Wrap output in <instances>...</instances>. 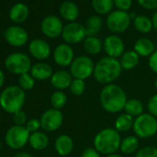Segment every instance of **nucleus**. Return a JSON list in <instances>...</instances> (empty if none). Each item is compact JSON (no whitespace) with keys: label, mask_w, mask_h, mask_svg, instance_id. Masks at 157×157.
Wrapping results in <instances>:
<instances>
[{"label":"nucleus","mask_w":157,"mask_h":157,"mask_svg":"<svg viewBox=\"0 0 157 157\" xmlns=\"http://www.w3.org/2000/svg\"><path fill=\"white\" fill-rule=\"evenodd\" d=\"M128 101L125 90L116 84L105 85L100 92V104L105 111L110 114H117L124 110Z\"/></svg>","instance_id":"nucleus-1"},{"label":"nucleus","mask_w":157,"mask_h":157,"mask_svg":"<svg viewBox=\"0 0 157 157\" xmlns=\"http://www.w3.org/2000/svg\"><path fill=\"white\" fill-rule=\"evenodd\" d=\"M122 70V67L117 58L106 56L99 59L95 64L94 78L100 84H111L120 77Z\"/></svg>","instance_id":"nucleus-2"},{"label":"nucleus","mask_w":157,"mask_h":157,"mask_svg":"<svg viewBox=\"0 0 157 157\" xmlns=\"http://www.w3.org/2000/svg\"><path fill=\"white\" fill-rule=\"evenodd\" d=\"M121 140V136L115 128H105L94 136V147L106 156L116 153L120 149Z\"/></svg>","instance_id":"nucleus-3"},{"label":"nucleus","mask_w":157,"mask_h":157,"mask_svg":"<svg viewBox=\"0 0 157 157\" xmlns=\"http://www.w3.org/2000/svg\"><path fill=\"white\" fill-rule=\"evenodd\" d=\"M26 94L19 85H10L0 94V106L9 114H15L22 110Z\"/></svg>","instance_id":"nucleus-4"},{"label":"nucleus","mask_w":157,"mask_h":157,"mask_svg":"<svg viewBox=\"0 0 157 157\" xmlns=\"http://www.w3.org/2000/svg\"><path fill=\"white\" fill-rule=\"evenodd\" d=\"M132 129L138 138L153 137L157 133V118L149 113H143L134 119Z\"/></svg>","instance_id":"nucleus-5"},{"label":"nucleus","mask_w":157,"mask_h":157,"mask_svg":"<svg viewBox=\"0 0 157 157\" xmlns=\"http://www.w3.org/2000/svg\"><path fill=\"white\" fill-rule=\"evenodd\" d=\"M95 64L94 60L88 56H78L74 58L73 62L69 66V72L73 78L87 80L94 76Z\"/></svg>","instance_id":"nucleus-6"},{"label":"nucleus","mask_w":157,"mask_h":157,"mask_svg":"<svg viewBox=\"0 0 157 157\" xmlns=\"http://www.w3.org/2000/svg\"><path fill=\"white\" fill-rule=\"evenodd\" d=\"M5 67L10 73L21 76L22 74L29 73L33 65L31 58L26 54L17 52L7 56L5 60Z\"/></svg>","instance_id":"nucleus-7"},{"label":"nucleus","mask_w":157,"mask_h":157,"mask_svg":"<svg viewBox=\"0 0 157 157\" xmlns=\"http://www.w3.org/2000/svg\"><path fill=\"white\" fill-rule=\"evenodd\" d=\"M30 135L31 133L27 130L25 126L15 125L8 129L5 135V140L10 148L19 150L29 142Z\"/></svg>","instance_id":"nucleus-8"},{"label":"nucleus","mask_w":157,"mask_h":157,"mask_svg":"<svg viewBox=\"0 0 157 157\" xmlns=\"http://www.w3.org/2000/svg\"><path fill=\"white\" fill-rule=\"evenodd\" d=\"M130 16L127 11H112L106 19V26L114 33H121L127 31L130 24Z\"/></svg>","instance_id":"nucleus-9"},{"label":"nucleus","mask_w":157,"mask_h":157,"mask_svg":"<svg viewBox=\"0 0 157 157\" xmlns=\"http://www.w3.org/2000/svg\"><path fill=\"white\" fill-rule=\"evenodd\" d=\"M63 113L55 108L45 110L40 117L41 128L46 132H54L59 129L63 124Z\"/></svg>","instance_id":"nucleus-10"},{"label":"nucleus","mask_w":157,"mask_h":157,"mask_svg":"<svg viewBox=\"0 0 157 157\" xmlns=\"http://www.w3.org/2000/svg\"><path fill=\"white\" fill-rule=\"evenodd\" d=\"M87 37L85 27L78 22H70L64 26L62 32V38L67 44H78Z\"/></svg>","instance_id":"nucleus-11"},{"label":"nucleus","mask_w":157,"mask_h":157,"mask_svg":"<svg viewBox=\"0 0 157 157\" xmlns=\"http://www.w3.org/2000/svg\"><path fill=\"white\" fill-rule=\"evenodd\" d=\"M63 29V23L56 16H47L41 23L42 33L49 38H56L62 35Z\"/></svg>","instance_id":"nucleus-12"},{"label":"nucleus","mask_w":157,"mask_h":157,"mask_svg":"<svg viewBox=\"0 0 157 157\" xmlns=\"http://www.w3.org/2000/svg\"><path fill=\"white\" fill-rule=\"evenodd\" d=\"M53 57L55 63L62 67H68L73 62L75 56H74V51L72 47L67 44H58L53 53Z\"/></svg>","instance_id":"nucleus-13"},{"label":"nucleus","mask_w":157,"mask_h":157,"mask_svg":"<svg viewBox=\"0 0 157 157\" xmlns=\"http://www.w3.org/2000/svg\"><path fill=\"white\" fill-rule=\"evenodd\" d=\"M104 50L107 56L118 58L125 53V44L123 40L115 34L107 36L104 41Z\"/></svg>","instance_id":"nucleus-14"},{"label":"nucleus","mask_w":157,"mask_h":157,"mask_svg":"<svg viewBox=\"0 0 157 157\" xmlns=\"http://www.w3.org/2000/svg\"><path fill=\"white\" fill-rule=\"evenodd\" d=\"M4 35H5L6 41L10 45L15 46V47H21V46L25 45L29 39V35L26 30L19 26L9 27L6 30Z\"/></svg>","instance_id":"nucleus-15"},{"label":"nucleus","mask_w":157,"mask_h":157,"mask_svg":"<svg viewBox=\"0 0 157 157\" xmlns=\"http://www.w3.org/2000/svg\"><path fill=\"white\" fill-rule=\"evenodd\" d=\"M29 51L34 58L38 60H44L49 57L51 54V47L46 41L43 39H34L29 44Z\"/></svg>","instance_id":"nucleus-16"},{"label":"nucleus","mask_w":157,"mask_h":157,"mask_svg":"<svg viewBox=\"0 0 157 157\" xmlns=\"http://www.w3.org/2000/svg\"><path fill=\"white\" fill-rule=\"evenodd\" d=\"M72 81L73 77L70 72L63 69L54 72L50 78L51 85L57 91H63L69 88Z\"/></svg>","instance_id":"nucleus-17"},{"label":"nucleus","mask_w":157,"mask_h":157,"mask_svg":"<svg viewBox=\"0 0 157 157\" xmlns=\"http://www.w3.org/2000/svg\"><path fill=\"white\" fill-rule=\"evenodd\" d=\"M74 149L73 139L67 135L61 134L55 140V150L60 156H67L72 152Z\"/></svg>","instance_id":"nucleus-18"},{"label":"nucleus","mask_w":157,"mask_h":157,"mask_svg":"<svg viewBox=\"0 0 157 157\" xmlns=\"http://www.w3.org/2000/svg\"><path fill=\"white\" fill-rule=\"evenodd\" d=\"M30 73L34 78V80L45 81L48 78H51L54 72L52 67L49 64L44 62H38L33 65Z\"/></svg>","instance_id":"nucleus-19"},{"label":"nucleus","mask_w":157,"mask_h":157,"mask_svg":"<svg viewBox=\"0 0 157 157\" xmlns=\"http://www.w3.org/2000/svg\"><path fill=\"white\" fill-rule=\"evenodd\" d=\"M134 51L140 56L147 57L155 51V44L148 38H140L134 44Z\"/></svg>","instance_id":"nucleus-20"},{"label":"nucleus","mask_w":157,"mask_h":157,"mask_svg":"<svg viewBox=\"0 0 157 157\" xmlns=\"http://www.w3.org/2000/svg\"><path fill=\"white\" fill-rule=\"evenodd\" d=\"M119 62L123 70H132L138 66L140 62V56L134 50L125 51V53L120 56Z\"/></svg>","instance_id":"nucleus-21"},{"label":"nucleus","mask_w":157,"mask_h":157,"mask_svg":"<svg viewBox=\"0 0 157 157\" xmlns=\"http://www.w3.org/2000/svg\"><path fill=\"white\" fill-rule=\"evenodd\" d=\"M29 144L35 151H43L49 144V137L43 131L32 133L30 135Z\"/></svg>","instance_id":"nucleus-22"},{"label":"nucleus","mask_w":157,"mask_h":157,"mask_svg":"<svg viewBox=\"0 0 157 157\" xmlns=\"http://www.w3.org/2000/svg\"><path fill=\"white\" fill-rule=\"evenodd\" d=\"M83 48L88 55L95 56L101 53L104 44L96 36H87L83 41Z\"/></svg>","instance_id":"nucleus-23"},{"label":"nucleus","mask_w":157,"mask_h":157,"mask_svg":"<svg viewBox=\"0 0 157 157\" xmlns=\"http://www.w3.org/2000/svg\"><path fill=\"white\" fill-rule=\"evenodd\" d=\"M29 16V8L23 3L14 5L10 11V18L14 22L21 23L27 20Z\"/></svg>","instance_id":"nucleus-24"},{"label":"nucleus","mask_w":157,"mask_h":157,"mask_svg":"<svg viewBox=\"0 0 157 157\" xmlns=\"http://www.w3.org/2000/svg\"><path fill=\"white\" fill-rule=\"evenodd\" d=\"M140 146L139 138L136 135H128L122 139L120 144V151L124 154H132L137 152Z\"/></svg>","instance_id":"nucleus-25"},{"label":"nucleus","mask_w":157,"mask_h":157,"mask_svg":"<svg viewBox=\"0 0 157 157\" xmlns=\"http://www.w3.org/2000/svg\"><path fill=\"white\" fill-rule=\"evenodd\" d=\"M60 15L64 20L73 22L78 17V9L73 2L66 1L60 7Z\"/></svg>","instance_id":"nucleus-26"},{"label":"nucleus","mask_w":157,"mask_h":157,"mask_svg":"<svg viewBox=\"0 0 157 157\" xmlns=\"http://www.w3.org/2000/svg\"><path fill=\"white\" fill-rule=\"evenodd\" d=\"M124 111L128 115L136 118L144 113V105L142 102L139 99H136V98L128 99L124 107Z\"/></svg>","instance_id":"nucleus-27"},{"label":"nucleus","mask_w":157,"mask_h":157,"mask_svg":"<svg viewBox=\"0 0 157 157\" xmlns=\"http://www.w3.org/2000/svg\"><path fill=\"white\" fill-rule=\"evenodd\" d=\"M134 117L128 115L127 113L119 114L115 121V128L119 132H127L133 128L134 124Z\"/></svg>","instance_id":"nucleus-28"},{"label":"nucleus","mask_w":157,"mask_h":157,"mask_svg":"<svg viewBox=\"0 0 157 157\" xmlns=\"http://www.w3.org/2000/svg\"><path fill=\"white\" fill-rule=\"evenodd\" d=\"M104 25L103 19L97 15L91 16L86 22L85 26V31H86V35L87 36H96L102 30Z\"/></svg>","instance_id":"nucleus-29"},{"label":"nucleus","mask_w":157,"mask_h":157,"mask_svg":"<svg viewBox=\"0 0 157 157\" xmlns=\"http://www.w3.org/2000/svg\"><path fill=\"white\" fill-rule=\"evenodd\" d=\"M92 5L94 10L101 14H110L114 7V0H92Z\"/></svg>","instance_id":"nucleus-30"},{"label":"nucleus","mask_w":157,"mask_h":157,"mask_svg":"<svg viewBox=\"0 0 157 157\" xmlns=\"http://www.w3.org/2000/svg\"><path fill=\"white\" fill-rule=\"evenodd\" d=\"M134 27L138 32L142 33H148L153 28L151 21L148 17L143 16V15H140V16L135 17Z\"/></svg>","instance_id":"nucleus-31"},{"label":"nucleus","mask_w":157,"mask_h":157,"mask_svg":"<svg viewBox=\"0 0 157 157\" xmlns=\"http://www.w3.org/2000/svg\"><path fill=\"white\" fill-rule=\"evenodd\" d=\"M50 103L52 108L61 110L67 103V96L63 91H56L50 97Z\"/></svg>","instance_id":"nucleus-32"},{"label":"nucleus","mask_w":157,"mask_h":157,"mask_svg":"<svg viewBox=\"0 0 157 157\" xmlns=\"http://www.w3.org/2000/svg\"><path fill=\"white\" fill-rule=\"evenodd\" d=\"M69 92L71 94L75 96H81L86 91V83L85 81L80 80V78H73V81L69 86Z\"/></svg>","instance_id":"nucleus-33"},{"label":"nucleus","mask_w":157,"mask_h":157,"mask_svg":"<svg viewBox=\"0 0 157 157\" xmlns=\"http://www.w3.org/2000/svg\"><path fill=\"white\" fill-rule=\"evenodd\" d=\"M35 85L34 78L31 75V73H25L20 76L19 78V86L23 91H31Z\"/></svg>","instance_id":"nucleus-34"},{"label":"nucleus","mask_w":157,"mask_h":157,"mask_svg":"<svg viewBox=\"0 0 157 157\" xmlns=\"http://www.w3.org/2000/svg\"><path fill=\"white\" fill-rule=\"evenodd\" d=\"M135 157H157V148L154 146H144L138 150Z\"/></svg>","instance_id":"nucleus-35"},{"label":"nucleus","mask_w":157,"mask_h":157,"mask_svg":"<svg viewBox=\"0 0 157 157\" xmlns=\"http://www.w3.org/2000/svg\"><path fill=\"white\" fill-rule=\"evenodd\" d=\"M27 130L32 134V133H34V132H37L39 131L40 128H41V122H40V119L38 118H31L27 121L26 125H25Z\"/></svg>","instance_id":"nucleus-36"},{"label":"nucleus","mask_w":157,"mask_h":157,"mask_svg":"<svg viewBox=\"0 0 157 157\" xmlns=\"http://www.w3.org/2000/svg\"><path fill=\"white\" fill-rule=\"evenodd\" d=\"M148 113L157 118V94H153L147 103Z\"/></svg>","instance_id":"nucleus-37"},{"label":"nucleus","mask_w":157,"mask_h":157,"mask_svg":"<svg viewBox=\"0 0 157 157\" xmlns=\"http://www.w3.org/2000/svg\"><path fill=\"white\" fill-rule=\"evenodd\" d=\"M13 120L18 126H25L27 123V115L22 110L13 114Z\"/></svg>","instance_id":"nucleus-38"},{"label":"nucleus","mask_w":157,"mask_h":157,"mask_svg":"<svg viewBox=\"0 0 157 157\" xmlns=\"http://www.w3.org/2000/svg\"><path fill=\"white\" fill-rule=\"evenodd\" d=\"M132 0H114V5L121 11H127L130 9Z\"/></svg>","instance_id":"nucleus-39"},{"label":"nucleus","mask_w":157,"mask_h":157,"mask_svg":"<svg viewBox=\"0 0 157 157\" xmlns=\"http://www.w3.org/2000/svg\"><path fill=\"white\" fill-rule=\"evenodd\" d=\"M138 3L146 10H157V0H138Z\"/></svg>","instance_id":"nucleus-40"},{"label":"nucleus","mask_w":157,"mask_h":157,"mask_svg":"<svg viewBox=\"0 0 157 157\" xmlns=\"http://www.w3.org/2000/svg\"><path fill=\"white\" fill-rule=\"evenodd\" d=\"M82 157H101V153L93 146V147H86L82 153Z\"/></svg>","instance_id":"nucleus-41"},{"label":"nucleus","mask_w":157,"mask_h":157,"mask_svg":"<svg viewBox=\"0 0 157 157\" xmlns=\"http://www.w3.org/2000/svg\"><path fill=\"white\" fill-rule=\"evenodd\" d=\"M148 65L150 69L157 74V50H155L150 56H149V61H148Z\"/></svg>","instance_id":"nucleus-42"},{"label":"nucleus","mask_w":157,"mask_h":157,"mask_svg":"<svg viewBox=\"0 0 157 157\" xmlns=\"http://www.w3.org/2000/svg\"><path fill=\"white\" fill-rule=\"evenodd\" d=\"M13 157H33V155L26 151H20V152L16 153Z\"/></svg>","instance_id":"nucleus-43"},{"label":"nucleus","mask_w":157,"mask_h":157,"mask_svg":"<svg viewBox=\"0 0 157 157\" xmlns=\"http://www.w3.org/2000/svg\"><path fill=\"white\" fill-rule=\"evenodd\" d=\"M5 80H6V78H5V74L3 73V71L0 69V89H1L5 83Z\"/></svg>","instance_id":"nucleus-44"},{"label":"nucleus","mask_w":157,"mask_h":157,"mask_svg":"<svg viewBox=\"0 0 157 157\" xmlns=\"http://www.w3.org/2000/svg\"><path fill=\"white\" fill-rule=\"evenodd\" d=\"M151 22H152V26L155 30H157V11L153 14L152 19H151Z\"/></svg>","instance_id":"nucleus-45"},{"label":"nucleus","mask_w":157,"mask_h":157,"mask_svg":"<svg viewBox=\"0 0 157 157\" xmlns=\"http://www.w3.org/2000/svg\"><path fill=\"white\" fill-rule=\"evenodd\" d=\"M105 157H124L120 154H117V153H113V154H109V155H106Z\"/></svg>","instance_id":"nucleus-46"},{"label":"nucleus","mask_w":157,"mask_h":157,"mask_svg":"<svg viewBox=\"0 0 157 157\" xmlns=\"http://www.w3.org/2000/svg\"><path fill=\"white\" fill-rule=\"evenodd\" d=\"M154 87H155V89L157 90V78H155V82H154Z\"/></svg>","instance_id":"nucleus-47"},{"label":"nucleus","mask_w":157,"mask_h":157,"mask_svg":"<svg viewBox=\"0 0 157 157\" xmlns=\"http://www.w3.org/2000/svg\"><path fill=\"white\" fill-rule=\"evenodd\" d=\"M0 150H1V141H0Z\"/></svg>","instance_id":"nucleus-48"},{"label":"nucleus","mask_w":157,"mask_h":157,"mask_svg":"<svg viewBox=\"0 0 157 157\" xmlns=\"http://www.w3.org/2000/svg\"><path fill=\"white\" fill-rule=\"evenodd\" d=\"M0 107H1V106H0Z\"/></svg>","instance_id":"nucleus-49"}]
</instances>
